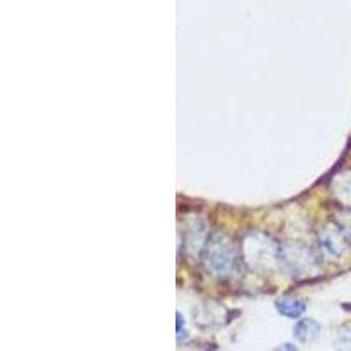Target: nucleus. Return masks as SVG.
Instances as JSON below:
<instances>
[{
	"instance_id": "obj_5",
	"label": "nucleus",
	"mask_w": 351,
	"mask_h": 351,
	"mask_svg": "<svg viewBox=\"0 0 351 351\" xmlns=\"http://www.w3.org/2000/svg\"><path fill=\"white\" fill-rule=\"evenodd\" d=\"M337 346L344 351H351V324L343 325L339 328V334H337Z\"/></svg>"
},
{
	"instance_id": "obj_2",
	"label": "nucleus",
	"mask_w": 351,
	"mask_h": 351,
	"mask_svg": "<svg viewBox=\"0 0 351 351\" xmlns=\"http://www.w3.org/2000/svg\"><path fill=\"white\" fill-rule=\"evenodd\" d=\"M319 244L327 255L334 258H341L350 252L351 241L348 239L343 228L339 225H327L324 230L319 232Z\"/></svg>"
},
{
	"instance_id": "obj_4",
	"label": "nucleus",
	"mask_w": 351,
	"mask_h": 351,
	"mask_svg": "<svg viewBox=\"0 0 351 351\" xmlns=\"http://www.w3.org/2000/svg\"><path fill=\"white\" fill-rule=\"evenodd\" d=\"M276 309L283 316L291 319H297L304 315L306 311V302L299 297H283L276 302Z\"/></svg>"
},
{
	"instance_id": "obj_6",
	"label": "nucleus",
	"mask_w": 351,
	"mask_h": 351,
	"mask_svg": "<svg viewBox=\"0 0 351 351\" xmlns=\"http://www.w3.org/2000/svg\"><path fill=\"white\" fill-rule=\"evenodd\" d=\"M335 192L339 193L341 200H344L346 206L351 208V174H348L346 178H343V180L339 181V188H337Z\"/></svg>"
},
{
	"instance_id": "obj_7",
	"label": "nucleus",
	"mask_w": 351,
	"mask_h": 351,
	"mask_svg": "<svg viewBox=\"0 0 351 351\" xmlns=\"http://www.w3.org/2000/svg\"><path fill=\"white\" fill-rule=\"evenodd\" d=\"M337 225L343 228L344 234H346V237L351 241V211L343 213L339 218V221H337Z\"/></svg>"
},
{
	"instance_id": "obj_1",
	"label": "nucleus",
	"mask_w": 351,
	"mask_h": 351,
	"mask_svg": "<svg viewBox=\"0 0 351 351\" xmlns=\"http://www.w3.org/2000/svg\"><path fill=\"white\" fill-rule=\"evenodd\" d=\"M204 262L208 265L209 271L216 276L230 274L232 269L236 267L237 253L236 247L227 237L215 236L206 246V255Z\"/></svg>"
},
{
	"instance_id": "obj_8",
	"label": "nucleus",
	"mask_w": 351,
	"mask_h": 351,
	"mask_svg": "<svg viewBox=\"0 0 351 351\" xmlns=\"http://www.w3.org/2000/svg\"><path fill=\"white\" fill-rule=\"evenodd\" d=\"M274 351H297V348L293 346V344H288V343H285V344H281L280 348H276Z\"/></svg>"
},
{
	"instance_id": "obj_3",
	"label": "nucleus",
	"mask_w": 351,
	"mask_h": 351,
	"mask_svg": "<svg viewBox=\"0 0 351 351\" xmlns=\"http://www.w3.org/2000/svg\"><path fill=\"white\" fill-rule=\"evenodd\" d=\"M319 330H322V327H319L318 322H315V319L311 318H306V319H300L299 324L295 325V328H293V335H295L297 341L307 344L318 339Z\"/></svg>"
}]
</instances>
